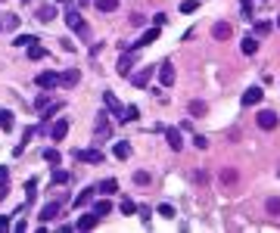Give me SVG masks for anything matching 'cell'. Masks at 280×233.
<instances>
[{
  "label": "cell",
  "mask_w": 280,
  "mask_h": 233,
  "mask_svg": "<svg viewBox=\"0 0 280 233\" xmlns=\"http://www.w3.org/2000/svg\"><path fill=\"white\" fill-rule=\"evenodd\" d=\"M66 25L72 28V31H78L81 38H87V25H84V19H81L78 9H69V13H66Z\"/></svg>",
  "instance_id": "1"
},
{
  "label": "cell",
  "mask_w": 280,
  "mask_h": 233,
  "mask_svg": "<svg viewBox=\"0 0 280 233\" xmlns=\"http://www.w3.org/2000/svg\"><path fill=\"white\" fill-rule=\"evenodd\" d=\"M34 84H38L41 90H53V87H60V75L56 72H41L38 78H34Z\"/></svg>",
  "instance_id": "2"
},
{
  "label": "cell",
  "mask_w": 280,
  "mask_h": 233,
  "mask_svg": "<svg viewBox=\"0 0 280 233\" xmlns=\"http://www.w3.org/2000/svg\"><path fill=\"white\" fill-rule=\"evenodd\" d=\"M153 72H156L153 65H143L140 72H134V78H131V81H134V87H137V90H140V87H146V84H149V78H153Z\"/></svg>",
  "instance_id": "3"
},
{
  "label": "cell",
  "mask_w": 280,
  "mask_h": 233,
  "mask_svg": "<svg viewBox=\"0 0 280 233\" xmlns=\"http://www.w3.org/2000/svg\"><path fill=\"white\" fill-rule=\"evenodd\" d=\"M63 202H66V196H60L56 202H50V205H44V212H41V221H53L56 215L63 212Z\"/></svg>",
  "instance_id": "4"
},
{
  "label": "cell",
  "mask_w": 280,
  "mask_h": 233,
  "mask_svg": "<svg viewBox=\"0 0 280 233\" xmlns=\"http://www.w3.org/2000/svg\"><path fill=\"white\" fill-rule=\"evenodd\" d=\"M259 127H262V131H274V127H277V112H271V109L259 112Z\"/></svg>",
  "instance_id": "5"
},
{
  "label": "cell",
  "mask_w": 280,
  "mask_h": 233,
  "mask_svg": "<svg viewBox=\"0 0 280 233\" xmlns=\"http://www.w3.org/2000/svg\"><path fill=\"white\" fill-rule=\"evenodd\" d=\"M75 156L81 162H90V165H103V153H100V149H78Z\"/></svg>",
  "instance_id": "6"
},
{
  "label": "cell",
  "mask_w": 280,
  "mask_h": 233,
  "mask_svg": "<svg viewBox=\"0 0 280 233\" xmlns=\"http://www.w3.org/2000/svg\"><path fill=\"white\" fill-rule=\"evenodd\" d=\"M159 81H162V87H171L174 84V65L171 62H162L159 65Z\"/></svg>",
  "instance_id": "7"
},
{
  "label": "cell",
  "mask_w": 280,
  "mask_h": 233,
  "mask_svg": "<svg viewBox=\"0 0 280 233\" xmlns=\"http://www.w3.org/2000/svg\"><path fill=\"white\" fill-rule=\"evenodd\" d=\"M262 97H265L262 87H249L246 93H243V106H255V103H262Z\"/></svg>",
  "instance_id": "8"
},
{
  "label": "cell",
  "mask_w": 280,
  "mask_h": 233,
  "mask_svg": "<svg viewBox=\"0 0 280 233\" xmlns=\"http://www.w3.org/2000/svg\"><path fill=\"white\" fill-rule=\"evenodd\" d=\"M97 224H100V215H97V212H93V215H81L75 227H78V230H93V227H97Z\"/></svg>",
  "instance_id": "9"
},
{
  "label": "cell",
  "mask_w": 280,
  "mask_h": 233,
  "mask_svg": "<svg viewBox=\"0 0 280 233\" xmlns=\"http://www.w3.org/2000/svg\"><path fill=\"white\" fill-rule=\"evenodd\" d=\"M230 34H233V28L227 25V22H215V28H212V38L215 41H227Z\"/></svg>",
  "instance_id": "10"
},
{
  "label": "cell",
  "mask_w": 280,
  "mask_h": 233,
  "mask_svg": "<svg viewBox=\"0 0 280 233\" xmlns=\"http://www.w3.org/2000/svg\"><path fill=\"white\" fill-rule=\"evenodd\" d=\"M97 137H112V121L106 118V115H97Z\"/></svg>",
  "instance_id": "11"
},
{
  "label": "cell",
  "mask_w": 280,
  "mask_h": 233,
  "mask_svg": "<svg viewBox=\"0 0 280 233\" xmlns=\"http://www.w3.org/2000/svg\"><path fill=\"white\" fill-rule=\"evenodd\" d=\"M78 78H81L78 68H69V72L60 75V84H63V87H75V84H78Z\"/></svg>",
  "instance_id": "12"
},
{
  "label": "cell",
  "mask_w": 280,
  "mask_h": 233,
  "mask_svg": "<svg viewBox=\"0 0 280 233\" xmlns=\"http://www.w3.org/2000/svg\"><path fill=\"white\" fill-rule=\"evenodd\" d=\"M115 190H119V180H115V177H109V180L97 183V193H103V196H112Z\"/></svg>",
  "instance_id": "13"
},
{
  "label": "cell",
  "mask_w": 280,
  "mask_h": 233,
  "mask_svg": "<svg viewBox=\"0 0 280 233\" xmlns=\"http://www.w3.org/2000/svg\"><path fill=\"white\" fill-rule=\"evenodd\" d=\"M165 140H168L171 149H184V143H181V131H174V127H168V131H165Z\"/></svg>",
  "instance_id": "14"
},
{
  "label": "cell",
  "mask_w": 280,
  "mask_h": 233,
  "mask_svg": "<svg viewBox=\"0 0 280 233\" xmlns=\"http://www.w3.org/2000/svg\"><path fill=\"white\" fill-rule=\"evenodd\" d=\"M131 65H134V56L125 53L122 59H119V75H131Z\"/></svg>",
  "instance_id": "15"
},
{
  "label": "cell",
  "mask_w": 280,
  "mask_h": 233,
  "mask_svg": "<svg viewBox=\"0 0 280 233\" xmlns=\"http://www.w3.org/2000/svg\"><path fill=\"white\" fill-rule=\"evenodd\" d=\"M50 134H53V140H63V137L69 134V121H63V118H60V121L53 124V131H50Z\"/></svg>",
  "instance_id": "16"
},
{
  "label": "cell",
  "mask_w": 280,
  "mask_h": 233,
  "mask_svg": "<svg viewBox=\"0 0 280 233\" xmlns=\"http://www.w3.org/2000/svg\"><path fill=\"white\" fill-rule=\"evenodd\" d=\"M103 103H106V106H109L112 112H119V115H122V103L115 100V93H109V90H106V93H103Z\"/></svg>",
  "instance_id": "17"
},
{
  "label": "cell",
  "mask_w": 280,
  "mask_h": 233,
  "mask_svg": "<svg viewBox=\"0 0 280 233\" xmlns=\"http://www.w3.org/2000/svg\"><path fill=\"white\" fill-rule=\"evenodd\" d=\"M240 50L246 53V56H252L255 50H259V41H255V38H243V44H240Z\"/></svg>",
  "instance_id": "18"
},
{
  "label": "cell",
  "mask_w": 280,
  "mask_h": 233,
  "mask_svg": "<svg viewBox=\"0 0 280 233\" xmlns=\"http://www.w3.org/2000/svg\"><path fill=\"white\" fill-rule=\"evenodd\" d=\"M93 212H97L100 218H106V215H112V202L109 199H100L97 205H93Z\"/></svg>",
  "instance_id": "19"
},
{
  "label": "cell",
  "mask_w": 280,
  "mask_h": 233,
  "mask_svg": "<svg viewBox=\"0 0 280 233\" xmlns=\"http://www.w3.org/2000/svg\"><path fill=\"white\" fill-rule=\"evenodd\" d=\"M206 112H209V106H206L203 100H193V103H190V115H196V118H203Z\"/></svg>",
  "instance_id": "20"
},
{
  "label": "cell",
  "mask_w": 280,
  "mask_h": 233,
  "mask_svg": "<svg viewBox=\"0 0 280 233\" xmlns=\"http://www.w3.org/2000/svg\"><path fill=\"white\" fill-rule=\"evenodd\" d=\"M137 115H140V109H137V106H125L119 118H122V121H137Z\"/></svg>",
  "instance_id": "21"
},
{
  "label": "cell",
  "mask_w": 280,
  "mask_h": 233,
  "mask_svg": "<svg viewBox=\"0 0 280 233\" xmlns=\"http://www.w3.org/2000/svg\"><path fill=\"white\" fill-rule=\"evenodd\" d=\"M90 199H93V190L78 193V196H75V208H84V205H90Z\"/></svg>",
  "instance_id": "22"
},
{
  "label": "cell",
  "mask_w": 280,
  "mask_h": 233,
  "mask_svg": "<svg viewBox=\"0 0 280 233\" xmlns=\"http://www.w3.org/2000/svg\"><path fill=\"white\" fill-rule=\"evenodd\" d=\"M112 153H115V159H128V156H131V143H125V140H122V143H115Z\"/></svg>",
  "instance_id": "23"
},
{
  "label": "cell",
  "mask_w": 280,
  "mask_h": 233,
  "mask_svg": "<svg viewBox=\"0 0 280 233\" xmlns=\"http://www.w3.org/2000/svg\"><path fill=\"white\" fill-rule=\"evenodd\" d=\"M156 38H159V25H156V28H149V31L143 34V38H140V41H137V47H146V44H153Z\"/></svg>",
  "instance_id": "24"
},
{
  "label": "cell",
  "mask_w": 280,
  "mask_h": 233,
  "mask_svg": "<svg viewBox=\"0 0 280 233\" xmlns=\"http://www.w3.org/2000/svg\"><path fill=\"white\" fill-rule=\"evenodd\" d=\"M28 56H31V59H44L47 53H44V47H41L38 41H34V44H28Z\"/></svg>",
  "instance_id": "25"
},
{
  "label": "cell",
  "mask_w": 280,
  "mask_h": 233,
  "mask_svg": "<svg viewBox=\"0 0 280 233\" xmlns=\"http://www.w3.org/2000/svg\"><path fill=\"white\" fill-rule=\"evenodd\" d=\"M115 6H119V0H97V9H100V13H112Z\"/></svg>",
  "instance_id": "26"
},
{
  "label": "cell",
  "mask_w": 280,
  "mask_h": 233,
  "mask_svg": "<svg viewBox=\"0 0 280 233\" xmlns=\"http://www.w3.org/2000/svg\"><path fill=\"white\" fill-rule=\"evenodd\" d=\"M0 127H3V131H9V127H13V112L0 109Z\"/></svg>",
  "instance_id": "27"
},
{
  "label": "cell",
  "mask_w": 280,
  "mask_h": 233,
  "mask_svg": "<svg viewBox=\"0 0 280 233\" xmlns=\"http://www.w3.org/2000/svg\"><path fill=\"white\" fill-rule=\"evenodd\" d=\"M53 16H56L53 6H41V9H38V19H41V22H53Z\"/></svg>",
  "instance_id": "28"
},
{
  "label": "cell",
  "mask_w": 280,
  "mask_h": 233,
  "mask_svg": "<svg viewBox=\"0 0 280 233\" xmlns=\"http://www.w3.org/2000/svg\"><path fill=\"white\" fill-rule=\"evenodd\" d=\"M221 183H237V171H233V168H224V171H221Z\"/></svg>",
  "instance_id": "29"
},
{
  "label": "cell",
  "mask_w": 280,
  "mask_h": 233,
  "mask_svg": "<svg viewBox=\"0 0 280 233\" xmlns=\"http://www.w3.org/2000/svg\"><path fill=\"white\" fill-rule=\"evenodd\" d=\"M134 212H137L134 199H122V215H134Z\"/></svg>",
  "instance_id": "30"
},
{
  "label": "cell",
  "mask_w": 280,
  "mask_h": 233,
  "mask_svg": "<svg viewBox=\"0 0 280 233\" xmlns=\"http://www.w3.org/2000/svg\"><path fill=\"white\" fill-rule=\"evenodd\" d=\"M196 9H200L196 0H184V3H181V13H196Z\"/></svg>",
  "instance_id": "31"
},
{
  "label": "cell",
  "mask_w": 280,
  "mask_h": 233,
  "mask_svg": "<svg viewBox=\"0 0 280 233\" xmlns=\"http://www.w3.org/2000/svg\"><path fill=\"white\" fill-rule=\"evenodd\" d=\"M34 41H38V38H31V34H19L13 44H16V47H28V44H34Z\"/></svg>",
  "instance_id": "32"
},
{
  "label": "cell",
  "mask_w": 280,
  "mask_h": 233,
  "mask_svg": "<svg viewBox=\"0 0 280 233\" xmlns=\"http://www.w3.org/2000/svg\"><path fill=\"white\" fill-rule=\"evenodd\" d=\"M268 215L280 218V199H268Z\"/></svg>",
  "instance_id": "33"
},
{
  "label": "cell",
  "mask_w": 280,
  "mask_h": 233,
  "mask_svg": "<svg viewBox=\"0 0 280 233\" xmlns=\"http://www.w3.org/2000/svg\"><path fill=\"white\" fill-rule=\"evenodd\" d=\"M44 159L47 162H60V149H44Z\"/></svg>",
  "instance_id": "34"
},
{
  "label": "cell",
  "mask_w": 280,
  "mask_h": 233,
  "mask_svg": "<svg viewBox=\"0 0 280 233\" xmlns=\"http://www.w3.org/2000/svg\"><path fill=\"white\" fill-rule=\"evenodd\" d=\"M137 212H140V221H143V224H149V218H153V212H149V208H146V205H140V208H137Z\"/></svg>",
  "instance_id": "35"
},
{
  "label": "cell",
  "mask_w": 280,
  "mask_h": 233,
  "mask_svg": "<svg viewBox=\"0 0 280 233\" xmlns=\"http://www.w3.org/2000/svg\"><path fill=\"white\" fill-rule=\"evenodd\" d=\"M25 190H28V199H34V196H38V180H28Z\"/></svg>",
  "instance_id": "36"
},
{
  "label": "cell",
  "mask_w": 280,
  "mask_h": 233,
  "mask_svg": "<svg viewBox=\"0 0 280 233\" xmlns=\"http://www.w3.org/2000/svg\"><path fill=\"white\" fill-rule=\"evenodd\" d=\"M66 180H69V174H66V171H53V183H56V186L66 183Z\"/></svg>",
  "instance_id": "37"
},
{
  "label": "cell",
  "mask_w": 280,
  "mask_h": 233,
  "mask_svg": "<svg viewBox=\"0 0 280 233\" xmlns=\"http://www.w3.org/2000/svg\"><path fill=\"white\" fill-rule=\"evenodd\" d=\"M159 215L162 218H174V208L171 205H159Z\"/></svg>",
  "instance_id": "38"
},
{
  "label": "cell",
  "mask_w": 280,
  "mask_h": 233,
  "mask_svg": "<svg viewBox=\"0 0 280 233\" xmlns=\"http://www.w3.org/2000/svg\"><path fill=\"white\" fill-rule=\"evenodd\" d=\"M143 22H146V19L140 16V13H131V25H134V28H140V25H143Z\"/></svg>",
  "instance_id": "39"
},
{
  "label": "cell",
  "mask_w": 280,
  "mask_h": 233,
  "mask_svg": "<svg viewBox=\"0 0 280 233\" xmlns=\"http://www.w3.org/2000/svg\"><path fill=\"white\" fill-rule=\"evenodd\" d=\"M240 6H243V16H252V0H240Z\"/></svg>",
  "instance_id": "40"
},
{
  "label": "cell",
  "mask_w": 280,
  "mask_h": 233,
  "mask_svg": "<svg viewBox=\"0 0 280 233\" xmlns=\"http://www.w3.org/2000/svg\"><path fill=\"white\" fill-rule=\"evenodd\" d=\"M134 180H137V183H149V174H146V171H137Z\"/></svg>",
  "instance_id": "41"
},
{
  "label": "cell",
  "mask_w": 280,
  "mask_h": 233,
  "mask_svg": "<svg viewBox=\"0 0 280 233\" xmlns=\"http://www.w3.org/2000/svg\"><path fill=\"white\" fill-rule=\"evenodd\" d=\"M6 28H9V31L19 28V16H9V19H6Z\"/></svg>",
  "instance_id": "42"
},
{
  "label": "cell",
  "mask_w": 280,
  "mask_h": 233,
  "mask_svg": "<svg viewBox=\"0 0 280 233\" xmlns=\"http://www.w3.org/2000/svg\"><path fill=\"white\" fill-rule=\"evenodd\" d=\"M6 180H9V168L0 165V183H6Z\"/></svg>",
  "instance_id": "43"
},
{
  "label": "cell",
  "mask_w": 280,
  "mask_h": 233,
  "mask_svg": "<svg viewBox=\"0 0 280 233\" xmlns=\"http://www.w3.org/2000/svg\"><path fill=\"white\" fill-rule=\"evenodd\" d=\"M193 140H196V149H206V146H209V140H206V137H193Z\"/></svg>",
  "instance_id": "44"
},
{
  "label": "cell",
  "mask_w": 280,
  "mask_h": 233,
  "mask_svg": "<svg viewBox=\"0 0 280 233\" xmlns=\"http://www.w3.org/2000/svg\"><path fill=\"white\" fill-rule=\"evenodd\" d=\"M9 227V218H3V215H0V230H6Z\"/></svg>",
  "instance_id": "45"
},
{
  "label": "cell",
  "mask_w": 280,
  "mask_h": 233,
  "mask_svg": "<svg viewBox=\"0 0 280 233\" xmlns=\"http://www.w3.org/2000/svg\"><path fill=\"white\" fill-rule=\"evenodd\" d=\"M277 28H280V16H277Z\"/></svg>",
  "instance_id": "46"
}]
</instances>
